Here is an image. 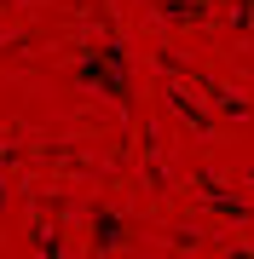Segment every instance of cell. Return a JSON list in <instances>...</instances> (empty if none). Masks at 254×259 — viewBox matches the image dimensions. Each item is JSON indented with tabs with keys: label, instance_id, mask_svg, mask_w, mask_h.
Segmentation results:
<instances>
[{
	"label": "cell",
	"instance_id": "cell-1",
	"mask_svg": "<svg viewBox=\"0 0 254 259\" xmlns=\"http://www.w3.org/2000/svg\"><path fill=\"white\" fill-rule=\"evenodd\" d=\"M76 81H81V87H98V93H110L122 110H133V87H127V58H122V47H104V52H93V58H81V64H76Z\"/></svg>",
	"mask_w": 254,
	"mask_h": 259
},
{
	"label": "cell",
	"instance_id": "cell-2",
	"mask_svg": "<svg viewBox=\"0 0 254 259\" xmlns=\"http://www.w3.org/2000/svg\"><path fill=\"white\" fill-rule=\"evenodd\" d=\"M98 248H116V242H122V219H116V213H98Z\"/></svg>",
	"mask_w": 254,
	"mask_h": 259
},
{
	"label": "cell",
	"instance_id": "cell-3",
	"mask_svg": "<svg viewBox=\"0 0 254 259\" xmlns=\"http://www.w3.org/2000/svg\"><path fill=\"white\" fill-rule=\"evenodd\" d=\"M168 98H173V110L185 115V121H191V127H197V133H208V115H202V110H197V104H191L185 93H168Z\"/></svg>",
	"mask_w": 254,
	"mask_h": 259
},
{
	"label": "cell",
	"instance_id": "cell-4",
	"mask_svg": "<svg viewBox=\"0 0 254 259\" xmlns=\"http://www.w3.org/2000/svg\"><path fill=\"white\" fill-rule=\"evenodd\" d=\"M162 12H168V18H179V23H185V18H202V0H162Z\"/></svg>",
	"mask_w": 254,
	"mask_h": 259
}]
</instances>
